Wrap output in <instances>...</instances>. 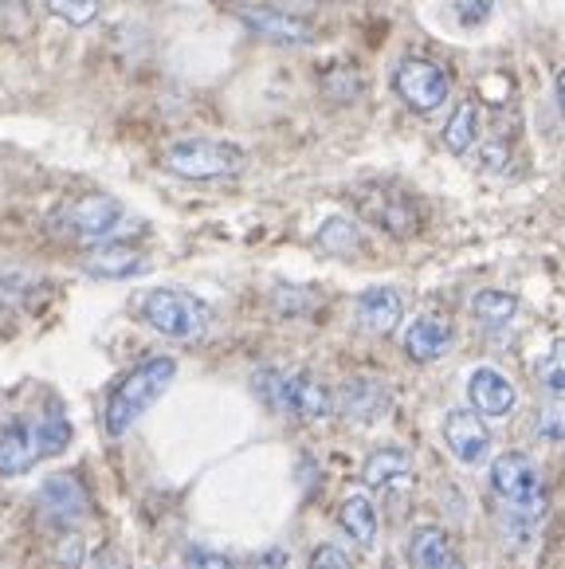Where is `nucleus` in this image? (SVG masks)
Instances as JSON below:
<instances>
[{
    "mask_svg": "<svg viewBox=\"0 0 565 569\" xmlns=\"http://www.w3.org/2000/svg\"><path fill=\"white\" fill-rule=\"evenodd\" d=\"M361 91H366V76L358 68H349V63H338V68H330L323 76V94L330 102H338V107L361 99Z\"/></svg>",
    "mask_w": 565,
    "mask_h": 569,
    "instance_id": "b1692460",
    "label": "nucleus"
},
{
    "mask_svg": "<svg viewBox=\"0 0 565 569\" xmlns=\"http://www.w3.org/2000/svg\"><path fill=\"white\" fill-rule=\"evenodd\" d=\"M472 315H475V322H483V327H490V330L507 327V322L518 315V295L487 287V291H479L472 299Z\"/></svg>",
    "mask_w": 565,
    "mask_h": 569,
    "instance_id": "4be33fe9",
    "label": "nucleus"
},
{
    "mask_svg": "<svg viewBox=\"0 0 565 569\" xmlns=\"http://www.w3.org/2000/svg\"><path fill=\"white\" fill-rule=\"evenodd\" d=\"M189 569H236L232 558L208 550V546H189Z\"/></svg>",
    "mask_w": 565,
    "mask_h": 569,
    "instance_id": "473e14b6",
    "label": "nucleus"
},
{
    "mask_svg": "<svg viewBox=\"0 0 565 569\" xmlns=\"http://www.w3.org/2000/svg\"><path fill=\"white\" fill-rule=\"evenodd\" d=\"M36 425H40V445H43V456H59L67 445H71V420L63 417V412L51 405V412H43V417H36Z\"/></svg>",
    "mask_w": 565,
    "mask_h": 569,
    "instance_id": "a878e982",
    "label": "nucleus"
},
{
    "mask_svg": "<svg viewBox=\"0 0 565 569\" xmlns=\"http://www.w3.org/2000/svg\"><path fill=\"white\" fill-rule=\"evenodd\" d=\"M43 4H48L51 17L71 28H87L102 9V0H43Z\"/></svg>",
    "mask_w": 565,
    "mask_h": 569,
    "instance_id": "cd10ccee",
    "label": "nucleus"
},
{
    "mask_svg": "<svg viewBox=\"0 0 565 569\" xmlns=\"http://www.w3.org/2000/svg\"><path fill=\"white\" fill-rule=\"evenodd\" d=\"M251 389L256 397L279 417H295V420H323L334 412V389L326 381H318L307 369H279V366H264L251 377Z\"/></svg>",
    "mask_w": 565,
    "mask_h": 569,
    "instance_id": "f03ea898",
    "label": "nucleus"
},
{
    "mask_svg": "<svg viewBox=\"0 0 565 569\" xmlns=\"http://www.w3.org/2000/svg\"><path fill=\"white\" fill-rule=\"evenodd\" d=\"M393 91H397V99L405 102L408 110L433 114V110H440L444 99H448L452 79L440 63L413 56V59H400V68L393 71Z\"/></svg>",
    "mask_w": 565,
    "mask_h": 569,
    "instance_id": "0eeeda50",
    "label": "nucleus"
},
{
    "mask_svg": "<svg viewBox=\"0 0 565 569\" xmlns=\"http://www.w3.org/2000/svg\"><path fill=\"white\" fill-rule=\"evenodd\" d=\"M475 142H479V107L475 102H459L456 114L444 126V146L452 153H467L475 150Z\"/></svg>",
    "mask_w": 565,
    "mask_h": 569,
    "instance_id": "5701e85b",
    "label": "nucleus"
},
{
    "mask_svg": "<svg viewBox=\"0 0 565 569\" xmlns=\"http://www.w3.org/2000/svg\"><path fill=\"white\" fill-rule=\"evenodd\" d=\"M95 569H122V558H118V553H102Z\"/></svg>",
    "mask_w": 565,
    "mask_h": 569,
    "instance_id": "58836bf2",
    "label": "nucleus"
},
{
    "mask_svg": "<svg viewBox=\"0 0 565 569\" xmlns=\"http://www.w3.org/2000/svg\"><path fill=\"white\" fill-rule=\"evenodd\" d=\"M479 91H483V99H487V102H507L511 99V79L507 76H487L479 83Z\"/></svg>",
    "mask_w": 565,
    "mask_h": 569,
    "instance_id": "c9c22d12",
    "label": "nucleus"
},
{
    "mask_svg": "<svg viewBox=\"0 0 565 569\" xmlns=\"http://www.w3.org/2000/svg\"><path fill=\"white\" fill-rule=\"evenodd\" d=\"M408 471H413V452H408L405 445H381L361 463V483H366L369 491H381V487H393V483H400V479H408Z\"/></svg>",
    "mask_w": 565,
    "mask_h": 569,
    "instance_id": "a211bd4d",
    "label": "nucleus"
},
{
    "mask_svg": "<svg viewBox=\"0 0 565 569\" xmlns=\"http://www.w3.org/2000/svg\"><path fill=\"white\" fill-rule=\"evenodd\" d=\"M538 432L546 436V440L565 445V397H554V401L538 412Z\"/></svg>",
    "mask_w": 565,
    "mask_h": 569,
    "instance_id": "c85d7f7f",
    "label": "nucleus"
},
{
    "mask_svg": "<svg viewBox=\"0 0 565 569\" xmlns=\"http://www.w3.org/2000/svg\"><path fill=\"white\" fill-rule=\"evenodd\" d=\"M174 377H177V361L169 358V353L141 358L138 366L110 389L107 409H102V428H107V436L118 440V436L130 432V428L166 397V389L174 386Z\"/></svg>",
    "mask_w": 565,
    "mask_h": 569,
    "instance_id": "f257e3e1",
    "label": "nucleus"
},
{
    "mask_svg": "<svg viewBox=\"0 0 565 569\" xmlns=\"http://www.w3.org/2000/svg\"><path fill=\"white\" fill-rule=\"evenodd\" d=\"M228 12H232L248 32L264 36V40H271V43L303 48V43L315 40L307 20L291 17V12H282V9H267V4H228Z\"/></svg>",
    "mask_w": 565,
    "mask_h": 569,
    "instance_id": "9d476101",
    "label": "nucleus"
},
{
    "mask_svg": "<svg viewBox=\"0 0 565 569\" xmlns=\"http://www.w3.org/2000/svg\"><path fill=\"white\" fill-rule=\"evenodd\" d=\"M40 460H43V445H40L36 417H17L0 428V476L17 479L24 471H32Z\"/></svg>",
    "mask_w": 565,
    "mask_h": 569,
    "instance_id": "9b49d317",
    "label": "nucleus"
},
{
    "mask_svg": "<svg viewBox=\"0 0 565 569\" xmlns=\"http://www.w3.org/2000/svg\"><path fill=\"white\" fill-rule=\"evenodd\" d=\"M275 310L279 315H310V310L323 302V295H318V287H295V283H279L271 295Z\"/></svg>",
    "mask_w": 565,
    "mask_h": 569,
    "instance_id": "393cba45",
    "label": "nucleus"
},
{
    "mask_svg": "<svg viewBox=\"0 0 565 569\" xmlns=\"http://www.w3.org/2000/svg\"><path fill=\"white\" fill-rule=\"evenodd\" d=\"M32 291V276L12 268H0V299H24Z\"/></svg>",
    "mask_w": 565,
    "mask_h": 569,
    "instance_id": "2f4dec72",
    "label": "nucleus"
},
{
    "mask_svg": "<svg viewBox=\"0 0 565 569\" xmlns=\"http://www.w3.org/2000/svg\"><path fill=\"white\" fill-rule=\"evenodd\" d=\"M490 491L499 495L503 502H534L538 499V468L534 460H526L523 452H503L490 460Z\"/></svg>",
    "mask_w": 565,
    "mask_h": 569,
    "instance_id": "ddd939ff",
    "label": "nucleus"
},
{
    "mask_svg": "<svg viewBox=\"0 0 565 569\" xmlns=\"http://www.w3.org/2000/svg\"><path fill=\"white\" fill-rule=\"evenodd\" d=\"M452 558L456 553H452L448 535L440 527H433V522H424V527H416L408 535V561H413V569H440Z\"/></svg>",
    "mask_w": 565,
    "mask_h": 569,
    "instance_id": "aec40b11",
    "label": "nucleus"
},
{
    "mask_svg": "<svg viewBox=\"0 0 565 569\" xmlns=\"http://www.w3.org/2000/svg\"><path fill=\"white\" fill-rule=\"evenodd\" d=\"M503 161H507V142H503V138H490V142L483 146V166H487V169L490 166L499 169Z\"/></svg>",
    "mask_w": 565,
    "mask_h": 569,
    "instance_id": "e433bc0d",
    "label": "nucleus"
},
{
    "mask_svg": "<svg viewBox=\"0 0 565 569\" xmlns=\"http://www.w3.org/2000/svg\"><path fill=\"white\" fill-rule=\"evenodd\" d=\"M452 346V322L444 315H420L413 327L405 330V353L420 366L444 358Z\"/></svg>",
    "mask_w": 565,
    "mask_h": 569,
    "instance_id": "f3484780",
    "label": "nucleus"
},
{
    "mask_svg": "<svg viewBox=\"0 0 565 569\" xmlns=\"http://www.w3.org/2000/svg\"><path fill=\"white\" fill-rule=\"evenodd\" d=\"M83 558H87V550H83V538L76 535V530H67V538H63V546H59V561L63 566H83Z\"/></svg>",
    "mask_w": 565,
    "mask_h": 569,
    "instance_id": "f704fd0d",
    "label": "nucleus"
},
{
    "mask_svg": "<svg viewBox=\"0 0 565 569\" xmlns=\"http://www.w3.org/2000/svg\"><path fill=\"white\" fill-rule=\"evenodd\" d=\"M315 243L326 251V256L349 260V256H358V251L366 248V236H361V228L349 217H326L315 232Z\"/></svg>",
    "mask_w": 565,
    "mask_h": 569,
    "instance_id": "412c9836",
    "label": "nucleus"
},
{
    "mask_svg": "<svg viewBox=\"0 0 565 569\" xmlns=\"http://www.w3.org/2000/svg\"><path fill=\"white\" fill-rule=\"evenodd\" d=\"M538 381L546 393L565 397V338H554L546 358L538 361Z\"/></svg>",
    "mask_w": 565,
    "mask_h": 569,
    "instance_id": "bb28decb",
    "label": "nucleus"
},
{
    "mask_svg": "<svg viewBox=\"0 0 565 569\" xmlns=\"http://www.w3.org/2000/svg\"><path fill=\"white\" fill-rule=\"evenodd\" d=\"M400 315H405V299H400L397 287H366V291L354 299V319L366 335L389 338L400 327Z\"/></svg>",
    "mask_w": 565,
    "mask_h": 569,
    "instance_id": "2eb2a0df",
    "label": "nucleus"
},
{
    "mask_svg": "<svg viewBox=\"0 0 565 569\" xmlns=\"http://www.w3.org/2000/svg\"><path fill=\"white\" fill-rule=\"evenodd\" d=\"M554 94H557V107H562V114H565V71L554 76Z\"/></svg>",
    "mask_w": 565,
    "mask_h": 569,
    "instance_id": "4c0bfd02",
    "label": "nucleus"
},
{
    "mask_svg": "<svg viewBox=\"0 0 565 569\" xmlns=\"http://www.w3.org/2000/svg\"><path fill=\"white\" fill-rule=\"evenodd\" d=\"M354 204L374 228H381L393 240H413L420 232V209L408 193H400L397 184L366 181L354 189Z\"/></svg>",
    "mask_w": 565,
    "mask_h": 569,
    "instance_id": "39448f33",
    "label": "nucleus"
},
{
    "mask_svg": "<svg viewBox=\"0 0 565 569\" xmlns=\"http://www.w3.org/2000/svg\"><path fill=\"white\" fill-rule=\"evenodd\" d=\"M161 169L181 181H228L248 169V153L220 138H181V142L166 146Z\"/></svg>",
    "mask_w": 565,
    "mask_h": 569,
    "instance_id": "20e7f679",
    "label": "nucleus"
},
{
    "mask_svg": "<svg viewBox=\"0 0 565 569\" xmlns=\"http://www.w3.org/2000/svg\"><path fill=\"white\" fill-rule=\"evenodd\" d=\"M83 271L91 279H133L150 271V256L130 243H99L83 256Z\"/></svg>",
    "mask_w": 565,
    "mask_h": 569,
    "instance_id": "dca6fc26",
    "label": "nucleus"
},
{
    "mask_svg": "<svg viewBox=\"0 0 565 569\" xmlns=\"http://www.w3.org/2000/svg\"><path fill=\"white\" fill-rule=\"evenodd\" d=\"M310 569H354V558H349L341 546L323 542V546H315V553H310Z\"/></svg>",
    "mask_w": 565,
    "mask_h": 569,
    "instance_id": "c756f323",
    "label": "nucleus"
},
{
    "mask_svg": "<svg viewBox=\"0 0 565 569\" xmlns=\"http://www.w3.org/2000/svg\"><path fill=\"white\" fill-rule=\"evenodd\" d=\"M490 9H495V0H459L456 17H459V24H464V28H479V24H487Z\"/></svg>",
    "mask_w": 565,
    "mask_h": 569,
    "instance_id": "7c9ffc66",
    "label": "nucleus"
},
{
    "mask_svg": "<svg viewBox=\"0 0 565 569\" xmlns=\"http://www.w3.org/2000/svg\"><path fill=\"white\" fill-rule=\"evenodd\" d=\"M444 445H448V452L456 456L464 468H475V463H487L490 432L475 409H452L448 417H444Z\"/></svg>",
    "mask_w": 565,
    "mask_h": 569,
    "instance_id": "f8f14e48",
    "label": "nucleus"
},
{
    "mask_svg": "<svg viewBox=\"0 0 565 569\" xmlns=\"http://www.w3.org/2000/svg\"><path fill=\"white\" fill-rule=\"evenodd\" d=\"M287 566H291V558H287L282 546H264V550H256L248 558V569H287Z\"/></svg>",
    "mask_w": 565,
    "mask_h": 569,
    "instance_id": "72a5a7b5",
    "label": "nucleus"
},
{
    "mask_svg": "<svg viewBox=\"0 0 565 569\" xmlns=\"http://www.w3.org/2000/svg\"><path fill=\"white\" fill-rule=\"evenodd\" d=\"M126 220V209L122 201L107 193H87V197H76V201H67L63 209L56 212V228L71 240H83V243H99V240H110V236L122 228Z\"/></svg>",
    "mask_w": 565,
    "mask_h": 569,
    "instance_id": "423d86ee",
    "label": "nucleus"
},
{
    "mask_svg": "<svg viewBox=\"0 0 565 569\" xmlns=\"http://www.w3.org/2000/svg\"><path fill=\"white\" fill-rule=\"evenodd\" d=\"M138 315L150 330L174 342H200L212 327V310L205 299L177 287H153L138 299Z\"/></svg>",
    "mask_w": 565,
    "mask_h": 569,
    "instance_id": "7ed1b4c3",
    "label": "nucleus"
},
{
    "mask_svg": "<svg viewBox=\"0 0 565 569\" xmlns=\"http://www.w3.org/2000/svg\"><path fill=\"white\" fill-rule=\"evenodd\" d=\"M36 511L48 527L56 530H76L91 515V499H87L83 483L76 476H48L36 491Z\"/></svg>",
    "mask_w": 565,
    "mask_h": 569,
    "instance_id": "6e6552de",
    "label": "nucleus"
},
{
    "mask_svg": "<svg viewBox=\"0 0 565 569\" xmlns=\"http://www.w3.org/2000/svg\"><path fill=\"white\" fill-rule=\"evenodd\" d=\"M467 401H472V409L479 412V417H511L518 405V389L511 386V377L499 373L495 366H479L472 369V377H467Z\"/></svg>",
    "mask_w": 565,
    "mask_h": 569,
    "instance_id": "4468645a",
    "label": "nucleus"
},
{
    "mask_svg": "<svg viewBox=\"0 0 565 569\" xmlns=\"http://www.w3.org/2000/svg\"><path fill=\"white\" fill-rule=\"evenodd\" d=\"M338 527L349 535V542L374 546L377 542V507L369 495H346L338 502Z\"/></svg>",
    "mask_w": 565,
    "mask_h": 569,
    "instance_id": "6ab92c4d",
    "label": "nucleus"
},
{
    "mask_svg": "<svg viewBox=\"0 0 565 569\" xmlns=\"http://www.w3.org/2000/svg\"><path fill=\"white\" fill-rule=\"evenodd\" d=\"M440 569H464V566H459V561L456 558H452V561H444V566Z\"/></svg>",
    "mask_w": 565,
    "mask_h": 569,
    "instance_id": "ea45409f",
    "label": "nucleus"
},
{
    "mask_svg": "<svg viewBox=\"0 0 565 569\" xmlns=\"http://www.w3.org/2000/svg\"><path fill=\"white\" fill-rule=\"evenodd\" d=\"M389 409H393V389L385 386L381 377L361 373L334 389V412H341L349 425H377Z\"/></svg>",
    "mask_w": 565,
    "mask_h": 569,
    "instance_id": "1a4fd4ad",
    "label": "nucleus"
}]
</instances>
